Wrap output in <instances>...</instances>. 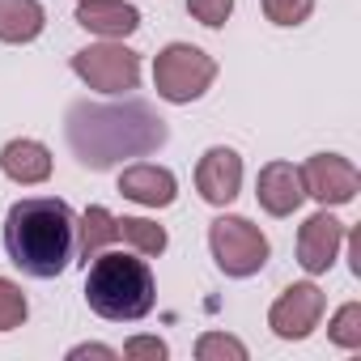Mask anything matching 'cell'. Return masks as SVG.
I'll use <instances>...</instances> for the list:
<instances>
[{"label":"cell","instance_id":"obj_1","mask_svg":"<svg viewBox=\"0 0 361 361\" xmlns=\"http://www.w3.org/2000/svg\"><path fill=\"white\" fill-rule=\"evenodd\" d=\"M64 136L85 170H111L123 157L161 149L170 128L149 102H73L64 115Z\"/></svg>","mask_w":361,"mask_h":361},{"label":"cell","instance_id":"obj_2","mask_svg":"<svg viewBox=\"0 0 361 361\" xmlns=\"http://www.w3.org/2000/svg\"><path fill=\"white\" fill-rule=\"evenodd\" d=\"M5 251L9 264L35 281H51L73 264L77 251V217L60 196H26L5 217Z\"/></svg>","mask_w":361,"mask_h":361},{"label":"cell","instance_id":"obj_3","mask_svg":"<svg viewBox=\"0 0 361 361\" xmlns=\"http://www.w3.org/2000/svg\"><path fill=\"white\" fill-rule=\"evenodd\" d=\"M85 302L98 319H111V323L145 319L157 302V285H153L149 264L140 255L98 251L90 272H85Z\"/></svg>","mask_w":361,"mask_h":361},{"label":"cell","instance_id":"obj_4","mask_svg":"<svg viewBox=\"0 0 361 361\" xmlns=\"http://www.w3.org/2000/svg\"><path fill=\"white\" fill-rule=\"evenodd\" d=\"M213 81H217V60L192 43H170L153 56V90H157V98H166L174 106L204 98Z\"/></svg>","mask_w":361,"mask_h":361},{"label":"cell","instance_id":"obj_5","mask_svg":"<svg viewBox=\"0 0 361 361\" xmlns=\"http://www.w3.org/2000/svg\"><path fill=\"white\" fill-rule=\"evenodd\" d=\"M209 251H213L217 268H221L226 276H234V281L255 276V272L268 264V255H272L264 230L251 226L247 217H217V221L209 226Z\"/></svg>","mask_w":361,"mask_h":361},{"label":"cell","instance_id":"obj_6","mask_svg":"<svg viewBox=\"0 0 361 361\" xmlns=\"http://www.w3.org/2000/svg\"><path fill=\"white\" fill-rule=\"evenodd\" d=\"M73 73H77L90 90H98V94H128V90L140 85V56H136L132 47L106 39V43L81 47V51L73 56Z\"/></svg>","mask_w":361,"mask_h":361},{"label":"cell","instance_id":"obj_7","mask_svg":"<svg viewBox=\"0 0 361 361\" xmlns=\"http://www.w3.org/2000/svg\"><path fill=\"white\" fill-rule=\"evenodd\" d=\"M298 178H302V192L310 200H319L323 209L331 204H353L357 192H361V174L348 157L340 153H314L298 166Z\"/></svg>","mask_w":361,"mask_h":361},{"label":"cell","instance_id":"obj_8","mask_svg":"<svg viewBox=\"0 0 361 361\" xmlns=\"http://www.w3.org/2000/svg\"><path fill=\"white\" fill-rule=\"evenodd\" d=\"M323 306H327L323 289H319L314 281H298V285H289V289L272 302L268 327H272V336H281V340H306V336L319 327Z\"/></svg>","mask_w":361,"mask_h":361},{"label":"cell","instance_id":"obj_9","mask_svg":"<svg viewBox=\"0 0 361 361\" xmlns=\"http://www.w3.org/2000/svg\"><path fill=\"white\" fill-rule=\"evenodd\" d=\"M340 247H344V221H336L327 209H319L314 217L302 221V230H298V264L310 276L331 272V264L340 259Z\"/></svg>","mask_w":361,"mask_h":361},{"label":"cell","instance_id":"obj_10","mask_svg":"<svg viewBox=\"0 0 361 361\" xmlns=\"http://www.w3.org/2000/svg\"><path fill=\"white\" fill-rule=\"evenodd\" d=\"M238 188H243V157L226 145H213L200 161H196V192L200 200L226 209L238 200Z\"/></svg>","mask_w":361,"mask_h":361},{"label":"cell","instance_id":"obj_11","mask_svg":"<svg viewBox=\"0 0 361 361\" xmlns=\"http://www.w3.org/2000/svg\"><path fill=\"white\" fill-rule=\"evenodd\" d=\"M255 200L268 217H293L306 200L302 192V178H298V166L293 161H268L255 178Z\"/></svg>","mask_w":361,"mask_h":361},{"label":"cell","instance_id":"obj_12","mask_svg":"<svg viewBox=\"0 0 361 361\" xmlns=\"http://www.w3.org/2000/svg\"><path fill=\"white\" fill-rule=\"evenodd\" d=\"M119 196L123 200H136L145 209H170L174 196H178V178L166 170V166H149V161H136L119 174Z\"/></svg>","mask_w":361,"mask_h":361},{"label":"cell","instance_id":"obj_13","mask_svg":"<svg viewBox=\"0 0 361 361\" xmlns=\"http://www.w3.org/2000/svg\"><path fill=\"white\" fill-rule=\"evenodd\" d=\"M77 26L102 39H128L140 30V13L128 0H77Z\"/></svg>","mask_w":361,"mask_h":361},{"label":"cell","instance_id":"obj_14","mask_svg":"<svg viewBox=\"0 0 361 361\" xmlns=\"http://www.w3.org/2000/svg\"><path fill=\"white\" fill-rule=\"evenodd\" d=\"M0 170H5V178H13V183L22 188H35V183H47L51 178V149L43 140H9L5 149H0Z\"/></svg>","mask_w":361,"mask_h":361},{"label":"cell","instance_id":"obj_15","mask_svg":"<svg viewBox=\"0 0 361 361\" xmlns=\"http://www.w3.org/2000/svg\"><path fill=\"white\" fill-rule=\"evenodd\" d=\"M47 26L39 0H0V43H35Z\"/></svg>","mask_w":361,"mask_h":361},{"label":"cell","instance_id":"obj_16","mask_svg":"<svg viewBox=\"0 0 361 361\" xmlns=\"http://www.w3.org/2000/svg\"><path fill=\"white\" fill-rule=\"evenodd\" d=\"M106 243H119V221H115V213H106L102 204H90L85 213H81V221H77V259L81 264H90L98 251H106Z\"/></svg>","mask_w":361,"mask_h":361},{"label":"cell","instance_id":"obj_17","mask_svg":"<svg viewBox=\"0 0 361 361\" xmlns=\"http://www.w3.org/2000/svg\"><path fill=\"white\" fill-rule=\"evenodd\" d=\"M119 221V238L136 251V255H161L166 251V230L157 226V221H149V217H115Z\"/></svg>","mask_w":361,"mask_h":361},{"label":"cell","instance_id":"obj_18","mask_svg":"<svg viewBox=\"0 0 361 361\" xmlns=\"http://www.w3.org/2000/svg\"><path fill=\"white\" fill-rule=\"evenodd\" d=\"M327 336H331V344H340V348H361V302H344V306L331 314Z\"/></svg>","mask_w":361,"mask_h":361},{"label":"cell","instance_id":"obj_19","mask_svg":"<svg viewBox=\"0 0 361 361\" xmlns=\"http://www.w3.org/2000/svg\"><path fill=\"white\" fill-rule=\"evenodd\" d=\"M196 357L200 361H247V344L226 331H204L196 340Z\"/></svg>","mask_w":361,"mask_h":361},{"label":"cell","instance_id":"obj_20","mask_svg":"<svg viewBox=\"0 0 361 361\" xmlns=\"http://www.w3.org/2000/svg\"><path fill=\"white\" fill-rule=\"evenodd\" d=\"M26 314H30V302H26L22 285H18V281H9V276H0V331L22 327V323H26Z\"/></svg>","mask_w":361,"mask_h":361},{"label":"cell","instance_id":"obj_21","mask_svg":"<svg viewBox=\"0 0 361 361\" xmlns=\"http://www.w3.org/2000/svg\"><path fill=\"white\" fill-rule=\"evenodd\" d=\"M314 13V0H264V18L272 26H302Z\"/></svg>","mask_w":361,"mask_h":361},{"label":"cell","instance_id":"obj_22","mask_svg":"<svg viewBox=\"0 0 361 361\" xmlns=\"http://www.w3.org/2000/svg\"><path fill=\"white\" fill-rule=\"evenodd\" d=\"M188 13L209 30H221L234 13V0H188Z\"/></svg>","mask_w":361,"mask_h":361},{"label":"cell","instance_id":"obj_23","mask_svg":"<svg viewBox=\"0 0 361 361\" xmlns=\"http://www.w3.org/2000/svg\"><path fill=\"white\" fill-rule=\"evenodd\" d=\"M170 348H166V340H157V336H132L128 344H123V357L128 361H161Z\"/></svg>","mask_w":361,"mask_h":361},{"label":"cell","instance_id":"obj_24","mask_svg":"<svg viewBox=\"0 0 361 361\" xmlns=\"http://www.w3.org/2000/svg\"><path fill=\"white\" fill-rule=\"evenodd\" d=\"M85 357H94V361H115L119 353L106 348V344H77V348H68V361H85Z\"/></svg>","mask_w":361,"mask_h":361}]
</instances>
